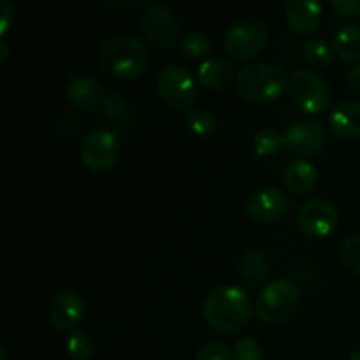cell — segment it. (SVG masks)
Here are the masks:
<instances>
[{"label":"cell","mask_w":360,"mask_h":360,"mask_svg":"<svg viewBox=\"0 0 360 360\" xmlns=\"http://www.w3.org/2000/svg\"><path fill=\"white\" fill-rule=\"evenodd\" d=\"M97 63L105 74L118 79H136L150 67V51L130 35H115L98 46Z\"/></svg>","instance_id":"cell-1"},{"label":"cell","mask_w":360,"mask_h":360,"mask_svg":"<svg viewBox=\"0 0 360 360\" xmlns=\"http://www.w3.org/2000/svg\"><path fill=\"white\" fill-rule=\"evenodd\" d=\"M202 315L211 329L234 334L252 319V302L241 287H220L204 299Z\"/></svg>","instance_id":"cell-2"},{"label":"cell","mask_w":360,"mask_h":360,"mask_svg":"<svg viewBox=\"0 0 360 360\" xmlns=\"http://www.w3.org/2000/svg\"><path fill=\"white\" fill-rule=\"evenodd\" d=\"M288 88V77L283 67L274 63H252L236 76V91L241 98L255 104L274 102Z\"/></svg>","instance_id":"cell-3"},{"label":"cell","mask_w":360,"mask_h":360,"mask_svg":"<svg viewBox=\"0 0 360 360\" xmlns=\"http://www.w3.org/2000/svg\"><path fill=\"white\" fill-rule=\"evenodd\" d=\"M299 306V288L295 281L274 280L262 288L257 297V316L267 326H280L294 316Z\"/></svg>","instance_id":"cell-4"},{"label":"cell","mask_w":360,"mask_h":360,"mask_svg":"<svg viewBox=\"0 0 360 360\" xmlns=\"http://www.w3.org/2000/svg\"><path fill=\"white\" fill-rule=\"evenodd\" d=\"M267 39L269 32L266 23L255 16H245L227 28L224 35V46L229 56L238 62H246L266 48Z\"/></svg>","instance_id":"cell-5"},{"label":"cell","mask_w":360,"mask_h":360,"mask_svg":"<svg viewBox=\"0 0 360 360\" xmlns=\"http://www.w3.org/2000/svg\"><path fill=\"white\" fill-rule=\"evenodd\" d=\"M288 91L294 104L308 115L323 112L330 104L329 86L315 70H295L288 79Z\"/></svg>","instance_id":"cell-6"},{"label":"cell","mask_w":360,"mask_h":360,"mask_svg":"<svg viewBox=\"0 0 360 360\" xmlns=\"http://www.w3.org/2000/svg\"><path fill=\"white\" fill-rule=\"evenodd\" d=\"M141 28L148 41L157 48L171 49L179 42V23L167 4H148L141 13Z\"/></svg>","instance_id":"cell-7"},{"label":"cell","mask_w":360,"mask_h":360,"mask_svg":"<svg viewBox=\"0 0 360 360\" xmlns=\"http://www.w3.org/2000/svg\"><path fill=\"white\" fill-rule=\"evenodd\" d=\"M158 95L178 111H192L197 101V84L192 74L181 65H169L157 77Z\"/></svg>","instance_id":"cell-8"},{"label":"cell","mask_w":360,"mask_h":360,"mask_svg":"<svg viewBox=\"0 0 360 360\" xmlns=\"http://www.w3.org/2000/svg\"><path fill=\"white\" fill-rule=\"evenodd\" d=\"M81 162L91 172H108L120 158V141L109 130L86 134L79 148Z\"/></svg>","instance_id":"cell-9"},{"label":"cell","mask_w":360,"mask_h":360,"mask_svg":"<svg viewBox=\"0 0 360 360\" xmlns=\"http://www.w3.org/2000/svg\"><path fill=\"white\" fill-rule=\"evenodd\" d=\"M297 225L309 238H326L340 225V210L326 199H311L301 207Z\"/></svg>","instance_id":"cell-10"},{"label":"cell","mask_w":360,"mask_h":360,"mask_svg":"<svg viewBox=\"0 0 360 360\" xmlns=\"http://www.w3.org/2000/svg\"><path fill=\"white\" fill-rule=\"evenodd\" d=\"M326 129L316 120H302L294 123L285 134V148L301 160L315 157L326 146Z\"/></svg>","instance_id":"cell-11"},{"label":"cell","mask_w":360,"mask_h":360,"mask_svg":"<svg viewBox=\"0 0 360 360\" xmlns=\"http://www.w3.org/2000/svg\"><path fill=\"white\" fill-rule=\"evenodd\" d=\"M290 210V199L280 188H260L246 202V213L257 224H273Z\"/></svg>","instance_id":"cell-12"},{"label":"cell","mask_w":360,"mask_h":360,"mask_svg":"<svg viewBox=\"0 0 360 360\" xmlns=\"http://www.w3.org/2000/svg\"><path fill=\"white\" fill-rule=\"evenodd\" d=\"M84 316V301L76 292H62L49 306V320L58 330H74Z\"/></svg>","instance_id":"cell-13"},{"label":"cell","mask_w":360,"mask_h":360,"mask_svg":"<svg viewBox=\"0 0 360 360\" xmlns=\"http://www.w3.org/2000/svg\"><path fill=\"white\" fill-rule=\"evenodd\" d=\"M322 4L316 0H288L285 4V20L299 35H311L322 18Z\"/></svg>","instance_id":"cell-14"},{"label":"cell","mask_w":360,"mask_h":360,"mask_svg":"<svg viewBox=\"0 0 360 360\" xmlns=\"http://www.w3.org/2000/svg\"><path fill=\"white\" fill-rule=\"evenodd\" d=\"M67 101L77 111L90 112L102 108L105 98V90L101 81L94 77H76L67 84Z\"/></svg>","instance_id":"cell-15"},{"label":"cell","mask_w":360,"mask_h":360,"mask_svg":"<svg viewBox=\"0 0 360 360\" xmlns=\"http://www.w3.org/2000/svg\"><path fill=\"white\" fill-rule=\"evenodd\" d=\"M330 129L338 137L357 139L360 137V102L343 101L330 112Z\"/></svg>","instance_id":"cell-16"},{"label":"cell","mask_w":360,"mask_h":360,"mask_svg":"<svg viewBox=\"0 0 360 360\" xmlns=\"http://www.w3.org/2000/svg\"><path fill=\"white\" fill-rule=\"evenodd\" d=\"M236 79V67L231 60L214 56V58L204 60L199 67V83L207 90H224Z\"/></svg>","instance_id":"cell-17"},{"label":"cell","mask_w":360,"mask_h":360,"mask_svg":"<svg viewBox=\"0 0 360 360\" xmlns=\"http://www.w3.org/2000/svg\"><path fill=\"white\" fill-rule=\"evenodd\" d=\"M316 174L315 165L309 164L308 160H297L290 162L283 171V185L294 195H306L311 192L316 185Z\"/></svg>","instance_id":"cell-18"},{"label":"cell","mask_w":360,"mask_h":360,"mask_svg":"<svg viewBox=\"0 0 360 360\" xmlns=\"http://www.w3.org/2000/svg\"><path fill=\"white\" fill-rule=\"evenodd\" d=\"M333 49L343 62L354 63L360 60V25H345L334 35Z\"/></svg>","instance_id":"cell-19"},{"label":"cell","mask_w":360,"mask_h":360,"mask_svg":"<svg viewBox=\"0 0 360 360\" xmlns=\"http://www.w3.org/2000/svg\"><path fill=\"white\" fill-rule=\"evenodd\" d=\"M271 271V260L260 250H252V252L245 253L239 262V274L245 278L248 283L259 285L267 278Z\"/></svg>","instance_id":"cell-20"},{"label":"cell","mask_w":360,"mask_h":360,"mask_svg":"<svg viewBox=\"0 0 360 360\" xmlns=\"http://www.w3.org/2000/svg\"><path fill=\"white\" fill-rule=\"evenodd\" d=\"M65 348L74 360H90L94 357L95 350H97V343H95L94 336L90 333L77 329L69 334Z\"/></svg>","instance_id":"cell-21"},{"label":"cell","mask_w":360,"mask_h":360,"mask_svg":"<svg viewBox=\"0 0 360 360\" xmlns=\"http://www.w3.org/2000/svg\"><path fill=\"white\" fill-rule=\"evenodd\" d=\"M253 150L260 157H273L285 146V136L274 129H262L253 136Z\"/></svg>","instance_id":"cell-22"},{"label":"cell","mask_w":360,"mask_h":360,"mask_svg":"<svg viewBox=\"0 0 360 360\" xmlns=\"http://www.w3.org/2000/svg\"><path fill=\"white\" fill-rule=\"evenodd\" d=\"M304 55L308 62L315 67H329L334 60V49L330 48L329 42L322 37L308 39L304 44Z\"/></svg>","instance_id":"cell-23"},{"label":"cell","mask_w":360,"mask_h":360,"mask_svg":"<svg viewBox=\"0 0 360 360\" xmlns=\"http://www.w3.org/2000/svg\"><path fill=\"white\" fill-rule=\"evenodd\" d=\"M186 127L195 136H210L217 129V118L207 109H192L185 115Z\"/></svg>","instance_id":"cell-24"},{"label":"cell","mask_w":360,"mask_h":360,"mask_svg":"<svg viewBox=\"0 0 360 360\" xmlns=\"http://www.w3.org/2000/svg\"><path fill=\"white\" fill-rule=\"evenodd\" d=\"M181 49L188 58L202 60L210 55L211 39L206 34H202V32H188L181 39Z\"/></svg>","instance_id":"cell-25"},{"label":"cell","mask_w":360,"mask_h":360,"mask_svg":"<svg viewBox=\"0 0 360 360\" xmlns=\"http://www.w3.org/2000/svg\"><path fill=\"white\" fill-rule=\"evenodd\" d=\"M340 257L345 266L360 278V234L347 238L341 243Z\"/></svg>","instance_id":"cell-26"},{"label":"cell","mask_w":360,"mask_h":360,"mask_svg":"<svg viewBox=\"0 0 360 360\" xmlns=\"http://www.w3.org/2000/svg\"><path fill=\"white\" fill-rule=\"evenodd\" d=\"M232 355L234 360H262L264 348L255 338H241L236 341Z\"/></svg>","instance_id":"cell-27"},{"label":"cell","mask_w":360,"mask_h":360,"mask_svg":"<svg viewBox=\"0 0 360 360\" xmlns=\"http://www.w3.org/2000/svg\"><path fill=\"white\" fill-rule=\"evenodd\" d=\"M195 360H232V357L224 343H207L197 352Z\"/></svg>","instance_id":"cell-28"},{"label":"cell","mask_w":360,"mask_h":360,"mask_svg":"<svg viewBox=\"0 0 360 360\" xmlns=\"http://www.w3.org/2000/svg\"><path fill=\"white\" fill-rule=\"evenodd\" d=\"M102 109L111 118H118V116H123L127 112V102L122 95L109 94L105 95L104 102H102Z\"/></svg>","instance_id":"cell-29"},{"label":"cell","mask_w":360,"mask_h":360,"mask_svg":"<svg viewBox=\"0 0 360 360\" xmlns=\"http://www.w3.org/2000/svg\"><path fill=\"white\" fill-rule=\"evenodd\" d=\"M330 7L343 18L360 16V0H333Z\"/></svg>","instance_id":"cell-30"},{"label":"cell","mask_w":360,"mask_h":360,"mask_svg":"<svg viewBox=\"0 0 360 360\" xmlns=\"http://www.w3.org/2000/svg\"><path fill=\"white\" fill-rule=\"evenodd\" d=\"M14 18H16V9L13 4L7 0H0V37L9 32L14 23Z\"/></svg>","instance_id":"cell-31"},{"label":"cell","mask_w":360,"mask_h":360,"mask_svg":"<svg viewBox=\"0 0 360 360\" xmlns=\"http://www.w3.org/2000/svg\"><path fill=\"white\" fill-rule=\"evenodd\" d=\"M347 83H348V88L360 97V63L359 65H355L354 69H350V72H348L347 76Z\"/></svg>","instance_id":"cell-32"},{"label":"cell","mask_w":360,"mask_h":360,"mask_svg":"<svg viewBox=\"0 0 360 360\" xmlns=\"http://www.w3.org/2000/svg\"><path fill=\"white\" fill-rule=\"evenodd\" d=\"M11 55V48L7 42H4L2 39H0V62H6L7 58H9Z\"/></svg>","instance_id":"cell-33"},{"label":"cell","mask_w":360,"mask_h":360,"mask_svg":"<svg viewBox=\"0 0 360 360\" xmlns=\"http://www.w3.org/2000/svg\"><path fill=\"white\" fill-rule=\"evenodd\" d=\"M348 360H360V350H355L354 354H352L350 357H348Z\"/></svg>","instance_id":"cell-34"},{"label":"cell","mask_w":360,"mask_h":360,"mask_svg":"<svg viewBox=\"0 0 360 360\" xmlns=\"http://www.w3.org/2000/svg\"><path fill=\"white\" fill-rule=\"evenodd\" d=\"M0 360H7L6 350H4V348H2V345H0Z\"/></svg>","instance_id":"cell-35"}]
</instances>
